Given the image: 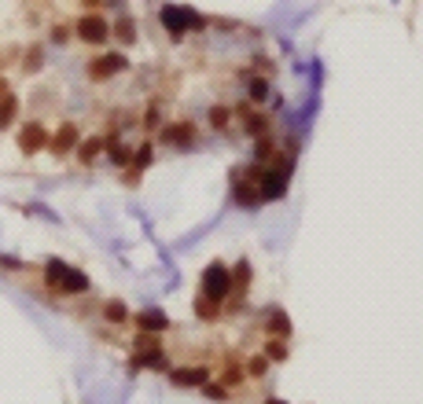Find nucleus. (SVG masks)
Instances as JSON below:
<instances>
[{"label":"nucleus","mask_w":423,"mask_h":404,"mask_svg":"<svg viewBox=\"0 0 423 404\" xmlns=\"http://www.w3.org/2000/svg\"><path fill=\"white\" fill-rule=\"evenodd\" d=\"M48 280H52L59 291H67V294H81V291H88V280H85V272H78V268H67L63 261H48Z\"/></svg>","instance_id":"nucleus-1"},{"label":"nucleus","mask_w":423,"mask_h":404,"mask_svg":"<svg viewBox=\"0 0 423 404\" xmlns=\"http://www.w3.org/2000/svg\"><path fill=\"white\" fill-rule=\"evenodd\" d=\"M228 291H232V276H228L225 265H210L202 272V294H207V302H225Z\"/></svg>","instance_id":"nucleus-2"},{"label":"nucleus","mask_w":423,"mask_h":404,"mask_svg":"<svg viewBox=\"0 0 423 404\" xmlns=\"http://www.w3.org/2000/svg\"><path fill=\"white\" fill-rule=\"evenodd\" d=\"M162 26L170 33H184L188 26H202V19L195 15V11H188V8H162Z\"/></svg>","instance_id":"nucleus-3"},{"label":"nucleus","mask_w":423,"mask_h":404,"mask_svg":"<svg viewBox=\"0 0 423 404\" xmlns=\"http://www.w3.org/2000/svg\"><path fill=\"white\" fill-rule=\"evenodd\" d=\"M78 37H81L85 45H104L107 37H111V26H107L104 15H85L78 22Z\"/></svg>","instance_id":"nucleus-4"},{"label":"nucleus","mask_w":423,"mask_h":404,"mask_svg":"<svg viewBox=\"0 0 423 404\" xmlns=\"http://www.w3.org/2000/svg\"><path fill=\"white\" fill-rule=\"evenodd\" d=\"M136 323H140V331H151V334H159V331H166V328H170L166 312H159V309H144V312L136 316Z\"/></svg>","instance_id":"nucleus-5"},{"label":"nucleus","mask_w":423,"mask_h":404,"mask_svg":"<svg viewBox=\"0 0 423 404\" xmlns=\"http://www.w3.org/2000/svg\"><path fill=\"white\" fill-rule=\"evenodd\" d=\"M88 70H93V77H96V81H104V77H111V74L125 70V59H122V56H104V59H96Z\"/></svg>","instance_id":"nucleus-6"},{"label":"nucleus","mask_w":423,"mask_h":404,"mask_svg":"<svg viewBox=\"0 0 423 404\" xmlns=\"http://www.w3.org/2000/svg\"><path fill=\"white\" fill-rule=\"evenodd\" d=\"M162 140L170 143V147H188V143L195 140V129H191V125H166Z\"/></svg>","instance_id":"nucleus-7"},{"label":"nucleus","mask_w":423,"mask_h":404,"mask_svg":"<svg viewBox=\"0 0 423 404\" xmlns=\"http://www.w3.org/2000/svg\"><path fill=\"white\" fill-rule=\"evenodd\" d=\"M19 143H22V151H41L45 147V129L30 122V125H22V133H19Z\"/></svg>","instance_id":"nucleus-8"},{"label":"nucleus","mask_w":423,"mask_h":404,"mask_svg":"<svg viewBox=\"0 0 423 404\" xmlns=\"http://www.w3.org/2000/svg\"><path fill=\"white\" fill-rule=\"evenodd\" d=\"M207 379H210V371L202 368V364H199V368H177L173 371V382L177 386H202Z\"/></svg>","instance_id":"nucleus-9"},{"label":"nucleus","mask_w":423,"mask_h":404,"mask_svg":"<svg viewBox=\"0 0 423 404\" xmlns=\"http://www.w3.org/2000/svg\"><path fill=\"white\" fill-rule=\"evenodd\" d=\"M284 188H287V177L284 173H265V180H262V195L265 199H280V195H284Z\"/></svg>","instance_id":"nucleus-10"},{"label":"nucleus","mask_w":423,"mask_h":404,"mask_svg":"<svg viewBox=\"0 0 423 404\" xmlns=\"http://www.w3.org/2000/svg\"><path fill=\"white\" fill-rule=\"evenodd\" d=\"M74 143H78V129H74V125H63L59 136L52 140V151H56V154H67Z\"/></svg>","instance_id":"nucleus-11"},{"label":"nucleus","mask_w":423,"mask_h":404,"mask_svg":"<svg viewBox=\"0 0 423 404\" xmlns=\"http://www.w3.org/2000/svg\"><path fill=\"white\" fill-rule=\"evenodd\" d=\"M15 111H19V99H15V96H0V129H8V125H11Z\"/></svg>","instance_id":"nucleus-12"},{"label":"nucleus","mask_w":423,"mask_h":404,"mask_svg":"<svg viewBox=\"0 0 423 404\" xmlns=\"http://www.w3.org/2000/svg\"><path fill=\"white\" fill-rule=\"evenodd\" d=\"M269 331H276L280 338H284V334H291V323H287V316H284V312H273V320H269Z\"/></svg>","instance_id":"nucleus-13"},{"label":"nucleus","mask_w":423,"mask_h":404,"mask_svg":"<svg viewBox=\"0 0 423 404\" xmlns=\"http://www.w3.org/2000/svg\"><path fill=\"white\" fill-rule=\"evenodd\" d=\"M236 199H239L243 206H254V202L262 199V191H250V184H239V188H236Z\"/></svg>","instance_id":"nucleus-14"},{"label":"nucleus","mask_w":423,"mask_h":404,"mask_svg":"<svg viewBox=\"0 0 423 404\" xmlns=\"http://www.w3.org/2000/svg\"><path fill=\"white\" fill-rule=\"evenodd\" d=\"M133 364H136V368H162L166 357H162V353H147V357H136Z\"/></svg>","instance_id":"nucleus-15"},{"label":"nucleus","mask_w":423,"mask_h":404,"mask_svg":"<svg viewBox=\"0 0 423 404\" xmlns=\"http://www.w3.org/2000/svg\"><path fill=\"white\" fill-rule=\"evenodd\" d=\"M107 159H111L114 165H125V162H129V151H125V147H122V143H111V151H107Z\"/></svg>","instance_id":"nucleus-16"},{"label":"nucleus","mask_w":423,"mask_h":404,"mask_svg":"<svg viewBox=\"0 0 423 404\" xmlns=\"http://www.w3.org/2000/svg\"><path fill=\"white\" fill-rule=\"evenodd\" d=\"M99 147H104V143H99V140H88V143H81V162H93L96 159V154H99Z\"/></svg>","instance_id":"nucleus-17"},{"label":"nucleus","mask_w":423,"mask_h":404,"mask_svg":"<svg viewBox=\"0 0 423 404\" xmlns=\"http://www.w3.org/2000/svg\"><path fill=\"white\" fill-rule=\"evenodd\" d=\"M104 316H107V320H114V323H122V320H125V305H122V302H107Z\"/></svg>","instance_id":"nucleus-18"},{"label":"nucleus","mask_w":423,"mask_h":404,"mask_svg":"<svg viewBox=\"0 0 423 404\" xmlns=\"http://www.w3.org/2000/svg\"><path fill=\"white\" fill-rule=\"evenodd\" d=\"M114 30H118V37H122L125 45H133V37H136V33H133V22H129V19H122L118 26H114Z\"/></svg>","instance_id":"nucleus-19"},{"label":"nucleus","mask_w":423,"mask_h":404,"mask_svg":"<svg viewBox=\"0 0 423 404\" xmlns=\"http://www.w3.org/2000/svg\"><path fill=\"white\" fill-rule=\"evenodd\" d=\"M210 122H214V129H225L228 125V111L225 107H214L210 111Z\"/></svg>","instance_id":"nucleus-20"},{"label":"nucleus","mask_w":423,"mask_h":404,"mask_svg":"<svg viewBox=\"0 0 423 404\" xmlns=\"http://www.w3.org/2000/svg\"><path fill=\"white\" fill-rule=\"evenodd\" d=\"M265 92H269L265 81H250V99H254V103H262V99H265Z\"/></svg>","instance_id":"nucleus-21"},{"label":"nucleus","mask_w":423,"mask_h":404,"mask_svg":"<svg viewBox=\"0 0 423 404\" xmlns=\"http://www.w3.org/2000/svg\"><path fill=\"white\" fill-rule=\"evenodd\" d=\"M136 165H151V147H147V143L136 151Z\"/></svg>","instance_id":"nucleus-22"},{"label":"nucleus","mask_w":423,"mask_h":404,"mask_svg":"<svg viewBox=\"0 0 423 404\" xmlns=\"http://www.w3.org/2000/svg\"><path fill=\"white\" fill-rule=\"evenodd\" d=\"M26 67H30V70H37V67H41V48H30V59H26Z\"/></svg>","instance_id":"nucleus-23"},{"label":"nucleus","mask_w":423,"mask_h":404,"mask_svg":"<svg viewBox=\"0 0 423 404\" xmlns=\"http://www.w3.org/2000/svg\"><path fill=\"white\" fill-rule=\"evenodd\" d=\"M265 371V357H254L250 360V375H262Z\"/></svg>","instance_id":"nucleus-24"},{"label":"nucleus","mask_w":423,"mask_h":404,"mask_svg":"<svg viewBox=\"0 0 423 404\" xmlns=\"http://www.w3.org/2000/svg\"><path fill=\"white\" fill-rule=\"evenodd\" d=\"M52 37H56V45H67V30H63V26H56Z\"/></svg>","instance_id":"nucleus-25"},{"label":"nucleus","mask_w":423,"mask_h":404,"mask_svg":"<svg viewBox=\"0 0 423 404\" xmlns=\"http://www.w3.org/2000/svg\"><path fill=\"white\" fill-rule=\"evenodd\" d=\"M207 397H214V401H221V397H225V389H221V386H207Z\"/></svg>","instance_id":"nucleus-26"},{"label":"nucleus","mask_w":423,"mask_h":404,"mask_svg":"<svg viewBox=\"0 0 423 404\" xmlns=\"http://www.w3.org/2000/svg\"><path fill=\"white\" fill-rule=\"evenodd\" d=\"M269 357L280 360V357H287V349H284V346H269Z\"/></svg>","instance_id":"nucleus-27"},{"label":"nucleus","mask_w":423,"mask_h":404,"mask_svg":"<svg viewBox=\"0 0 423 404\" xmlns=\"http://www.w3.org/2000/svg\"><path fill=\"white\" fill-rule=\"evenodd\" d=\"M0 96H4V81H0Z\"/></svg>","instance_id":"nucleus-28"}]
</instances>
